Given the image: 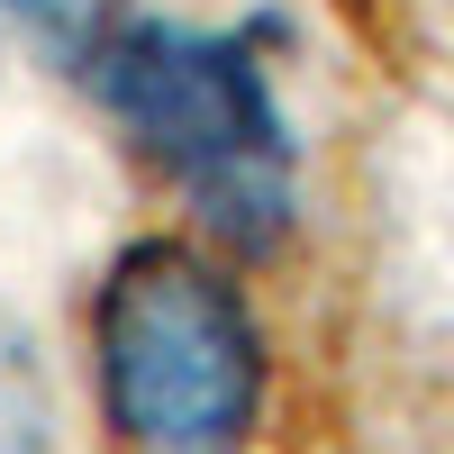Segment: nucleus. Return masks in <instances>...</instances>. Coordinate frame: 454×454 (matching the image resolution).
<instances>
[{
  "instance_id": "f257e3e1",
  "label": "nucleus",
  "mask_w": 454,
  "mask_h": 454,
  "mask_svg": "<svg viewBox=\"0 0 454 454\" xmlns=\"http://www.w3.org/2000/svg\"><path fill=\"white\" fill-rule=\"evenodd\" d=\"M55 55L209 237H227L237 254H273L291 237L300 137L246 27H192L164 10L82 0Z\"/></svg>"
},
{
  "instance_id": "f03ea898",
  "label": "nucleus",
  "mask_w": 454,
  "mask_h": 454,
  "mask_svg": "<svg viewBox=\"0 0 454 454\" xmlns=\"http://www.w3.org/2000/svg\"><path fill=\"white\" fill-rule=\"evenodd\" d=\"M91 382L128 454H246L263 436L273 355L227 263L182 237H128L91 300Z\"/></svg>"
},
{
  "instance_id": "7ed1b4c3",
  "label": "nucleus",
  "mask_w": 454,
  "mask_h": 454,
  "mask_svg": "<svg viewBox=\"0 0 454 454\" xmlns=\"http://www.w3.org/2000/svg\"><path fill=\"white\" fill-rule=\"evenodd\" d=\"M0 454H55V419H46V382L27 364V336L0 318Z\"/></svg>"
}]
</instances>
